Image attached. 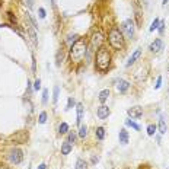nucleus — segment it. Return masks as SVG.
Wrapping results in <instances>:
<instances>
[{
  "label": "nucleus",
  "instance_id": "nucleus-30",
  "mask_svg": "<svg viewBox=\"0 0 169 169\" xmlns=\"http://www.w3.org/2000/svg\"><path fill=\"white\" fill-rule=\"evenodd\" d=\"M38 121H40V124H44V123L47 121V112H41V114H40Z\"/></svg>",
  "mask_w": 169,
  "mask_h": 169
},
{
  "label": "nucleus",
  "instance_id": "nucleus-19",
  "mask_svg": "<svg viewBox=\"0 0 169 169\" xmlns=\"http://www.w3.org/2000/svg\"><path fill=\"white\" fill-rule=\"evenodd\" d=\"M95 134H96L98 140H102V138L105 137V128H104V127H98L96 131H95Z\"/></svg>",
  "mask_w": 169,
  "mask_h": 169
},
{
  "label": "nucleus",
  "instance_id": "nucleus-38",
  "mask_svg": "<svg viewBox=\"0 0 169 169\" xmlns=\"http://www.w3.org/2000/svg\"><path fill=\"white\" fill-rule=\"evenodd\" d=\"M98 160H99V158H98V156H93V158H92V163H96Z\"/></svg>",
  "mask_w": 169,
  "mask_h": 169
},
{
  "label": "nucleus",
  "instance_id": "nucleus-21",
  "mask_svg": "<svg viewBox=\"0 0 169 169\" xmlns=\"http://www.w3.org/2000/svg\"><path fill=\"white\" fill-rule=\"evenodd\" d=\"M53 102L54 104H57V101H58V96H60V87L58 86H54V92H53Z\"/></svg>",
  "mask_w": 169,
  "mask_h": 169
},
{
  "label": "nucleus",
  "instance_id": "nucleus-41",
  "mask_svg": "<svg viewBox=\"0 0 169 169\" xmlns=\"http://www.w3.org/2000/svg\"><path fill=\"white\" fill-rule=\"evenodd\" d=\"M169 0H163V1H162V3H163V6H166V3H168Z\"/></svg>",
  "mask_w": 169,
  "mask_h": 169
},
{
  "label": "nucleus",
  "instance_id": "nucleus-5",
  "mask_svg": "<svg viewBox=\"0 0 169 169\" xmlns=\"http://www.w3.org/2000/svg\"><path fill=\"white\" fill-rule=\"evenodd\" d=\"M121 34L126 35V38H133L134 37V22L131 19H127L121 23Z\"/></svg>",
  "mask_w": 169,
  "mask_h": 169
},
{
  "label": "nucleus",
  "instance_id": "nucleus-27",
  "mask_svg": "<svg viewBox=\"0 0 169 169\" xmlns=\"http://www.w3.org/2000/svg\"><path fill=\"white\" fill-rule=\"evenodd\" d=\"M126 124L128 127H133V128H134V130H137V131L140 130V126H138V124H136V123H134V121H131V120H127Z\"/></svg>",
  "mask_w": 169,
  "mask_h": 169
},
{
  "label": "nucleus",
  "instance_id": "nucleus-23",
  "mask_svg": "<svg viewBox=\"0 0 169 169\" xmlns=\"http://www.w3.org/2000/svg\"><path fill=\"white\" fill-rule=\"evenodd\" d=\"M28 29H29V35H31V38H32L34 44H38V41H37V34H35L34 26H28Z\"/></svg>",
  "mask_w": 169,
  "mask_h": 169
},
{
  "label": "nucleus",
  "instance_id": "nucleus-40",
  "mask_svg": "<svg viewBox=\"0 0 169 169\" xmlns=\"http://www.w3.org/2000/svg\"><path fill=\"white\" fill-rule=\"evenodd\" d=\"M26 3H28V7H32V0H26Z\"/></svg>",
  "mask_w": 169,
  "mask_h": 169
},
{
  "label": "nucleus",
  "instance_id": "nucleus-10",
  "mask_svg": "<svg viewBox=\"0 0 169 169\" xmlns=\"http://www.w3.org/2000/svg\"><path fill=\"white\" fill-rule=\"evenodd\" d=\"M127 112H128V115H130L131 118H136V120H137V118H140V117L143 115V108H141V107H133V108H130Z\"/></svg>",
  "mask_w": 169,
  "mask_h": 169
},
{
  "label": "nucleus",
  "instance_id": "nucleus-3",
  "mask_svg": "<svg viewBox=\"0 0 169 169\" xmlns=\"http://www.w3.org/2000/svg\"><path fill=\"white\" fill-rule=\"evenodd\" d=\"M108 41L111 44V47L115 48V50H123L124 45H126V42H124V35H123L121 31L117 29V28H114V29L109 31V34H108Z\"/></svg>",
  "mask_w": 169,
  "mask_h": 169
},
{
  "label": "nucleus",
  "instance_id": "nucleus-16",
  "mask_svg": "<svg viewBox=\"0 0 169 169\" xmlns=\"http://www.w3.org/2000/svg\"><path fill=\"white\" fill-rule=\"evenodd\" d=\"M70 152H72V143H69V141L66 140V141L61 144V153H63V155H69Z\"/></svg>",
  "mask_w": 169,
  "mask_h": 169
},
{
  "label": "nucleus",
  "instance_id": "nucleus-28",
  "mask_svg": "<svg viewBox=\"0 0 169 169\" xmlns=\"http://www.w3.org/2000/svg\"><path fill=\"white\" fill-rule=\"evenodd\" d=\"M75 140H76V133H75V131H70V133H69V137H67V141H69V143H75Z\"/></svg>",
  "mask_w": 169,
  "mask_h": 169
},
{
  "label": "nucleus",
  "instance_id": "nucleus-32",
  "mask_svg": "<svg viewBox=\"0 0 169 169\" xmlns=\"http://www.w3.org/2000/svg\"><path fill=\"white\" fill-rule=\"evenodd\" d=\"M47 101H48V90L44 89V92H42V104H47Z\"/></svg>",
  "mask_w": 169,
  "mask_h": 169
},
{
  "label": "nucleus",
  "instance_id": "nucleus-6",
  "mask_svg": "<svg viewBox=\"0 0 169 169\" xmlns=\"http://www.w3.org/2000/svg\"><path fill=\"white\" fill-rule=\"evenodd\" d=\"M28 137H29V136H28V131H18L16 134L10 136L9 140H10V141H15V143H18V144H22V143H26Z\"/></svg>",
  "mask_w": 169,
  "mask_h": 169
},
{
  "label": "nucleus",
  "instance_id": "nucleus-17",
  "mask_svg": "<svg viewBox=\"0 0 169 169\" xmlns=\"http://www.w3.org/2000/svg\"><path fill=\"white\" fill-rule=\"evenodd\" d=\"M83 104H77V124H82V118H83Z\"/></svg>",
  "mask_w": 169,
  "mask_h": 169
},
{
  "label": "nucleus",
  "instance_id": "nucleus-26",
  "mask_svg": "<svg viewBox=\"0 0 169 169\" xmlns=\"http://www.w3.org/2000/svg\"><path fill=\"white\" fill-rule=\"evenodd\" d=\"M159 23H160V21L156 18V19L152 22V25H150V31H155V29H158V28H159Z\"/></svg>",
  "mask_w": 169,
  "mask_h": 169
},
{
  "label": "nucleus",
  "instance_id": "nucleus-24",
  "mask_svg": "<svg viewBox=\"0 0 169 169\" xmlns=\"http://www.w3.org/2000/svg\"><path fill=\"white\" fill-rule=\"evenodd\" d=\"M159 130H160V133H162V134H165V133H166V123H165V120H163V118H160V120H159Z\"/></svg>",
  "mask_w": 169,
  "mask_h": 169
},
{
  "label": "nucleus",
  "instance_id": "nucleus-13",
  "mask_svg": "<svg viewBox=\"0 0 169 169\" xmlns=\"http://www.w3.org/2000/svg\"><path fill=\"white\" fill-rule=\"evenodd\" d=\"M128 87H130V83L127 82V80H123V79H120L118 80V83H117V89L121 92V93H124L128 90Z\"/></svg>",
  "mask_w": 169,
  "mask_h": 169
},
{
  "label": "nucleus",
  "instance_id": "nucleus-7",
  "mask_svg": "<svg viewBox=\"0 0 169 169\" xmlns=\"http://www.w3.org/2000/svg\"><path fill=\"white\" fill-rule=\"evenodd\" d=\"M22 159H23V153H22V150H19V149H13V150L9 153V160H10L12 163H15V165L21 163Z\"/></svg>",
  "mask_w": 169,
  "mask_h": 169
},
{
  "label": "nucleus",
  "instance_id": "nucleus-33",
  "mask_svg": "<svg viewBox=\"0 0 169 169\" xmlns=\"http://www.w3.org/2000/svg\"><path fill=\"white\" fill-rule=\"evenodd\" d=\"M77 40H79V37H77V35H70V37L67 38V41H69V42H73V44L77 41Z\"/></svg>",
  "mask_w": 169,
  "mask_h": 169
},
{
  "label": "nucleus",
  "instance_id": "nucleus-20",
  "mask_svg": "<svg viewBox=\"0 0 169 169\" xmlns=\"http://www.w3.org/2000/svg\"><path fill=\"white\" fill-rule=\"evenodd\" d=\"M86 134H87V127L83 126V124H80V126H79V137L84 138Z\"/></svg>",
  "mask_w": 169,
  "mask_h": 169
},
{
  "label": "nucleus",
  "instance_id": "nucleus-37",
  "mask_svg": "<svg viewBox=\"0 0 169 169\" xmlns=\"http://www.w3.org/2000/svg\"><path fill=\"white\" fill-rule=\"evenodd\" d=\"M40 16H41V18H45V10H44V9H40Z\"/></svg>",
  "mask_w": 169,
  "mask_h": 169
},
{
  "label": "nucleus",
  "instance_id": "nucleus-25",
  "mask_svg": "<svg viewBox=\"0 0 169 169\" xmlns=\"http://www.w3.org/2000/svg\"><path fill=\"white\" fill-rule=\"evenodd\" d=\"M58 131H60L61 134H66V133L69 131V126H67L66 123H61V124H60V127H58Z\"/></svg>",
  "mask_w": 169,
  "mask_h": 169
},
{
  "label": "nucleus",
  "instance_id": "nucleus-11",
  "mask_svg": "<svg viewBox=\"0 0 169 169\" xmlns=\"http://www.w3.org/2000/svg\"><path fill=\"white\" fill-rule=\"evenodd\" d=\"M98 118L99 120H105V118H108V115H109V108L107 107V105H101L99 108H98Z\"/></svg>",
  "mask_w": 169,
  "mask_h": 169
},
{
  "label": "nucleus",
  "instance_id": "nucleus-34",
  "mask_svg": "<svg viewBox=\"0 0 169 169\" xmlns=\"http://www.w3.org/2000/svg\"><path fill=\"white\" fill-rule=\"evenodd\" d=\"M160 86H162V77L159 76V77H158V80H156V84H155V89H159Z\"/></svg>",
  "mask_w": 169,
  "mask_h": 169
},
{
  "label": "nucleus",
  "instance_id": "nucleus-15",
  "mask_svg": "<svg viewBox=\"0 0 169 169\" xmlns=\"http://www.w3.org/2000/svg\"><path fill=\"white\" fill-rule=\"evenodd\" d=\"M118 137H120V143H123V144H127L128 143V133H127V130H120V134H118Z\"/></svg>",
  "mask_w": 169,
  "mask_h": 169
},
{
  "label": "nucleus",
  "instance_id": "nucleus-22",
  "mask_svg": "<svg viewBox=\"0 0 169 169\" xmlns=\"http://www.w3.org/2000/svg\"><path fill=\"white\" fill-rule=\"evenodd\" d=\"M76 169H87V163L84 162L83 159H77V162H76Z\"/></svg>",
  "mask_w": 169,
  "mask_h": 169
},
{
  "label": "nucleus",
  "instance_id": "nucleus-39",
  "mask_svg": "<svg viewBox=\"0 0 169 169\" xmlns=\"http://www.w3.org/2000/svg\"><path fill=\"white\" fill-rule=\"evenodd\" d=\"M38 169H47V165H45V163H41V165L38 166Z\"/></svg>",
  "mask_w": 169,
  "mask_h": 169
},
{
  "label": "nucleus",
  "instance_id": "nucleus-4",
  "mask_svg": "<svg viewBox=\"0 0 169 169\" xmlns=\"http://www.w3.org/2000/svg\"><path fill=\"white\" fill-rule=\"evenodd\" d=\"M104 41V35L101 34V32H96L93 37H92V40H90V44H89V47H87V58L90 57V54L93 53V51H96V48L99 50L101 48V44Z\"/></svg>",
  "mask_w": 169,
  "mask_h": 169
},
{
  "label": "nucleus",
  "instance_id": "nucleus-8",
  "mask_svg": "<svg viewBox=\"0 0 169 169\" xmlns=\"http://www.w3.org/2000/svg\"><path fill=\"white\" fill-rule=\"evenodd\" d=\"M133 6H134V15H136V21H137V25L140 26L143 23V19H141V9H140V4L137 0H133Z\"/></svg>",
  "mask_w": 169,
  "mask_h": 169
},
{
  "label": "nucleus",
  "instance_id": "nucleus-29",
  "mask_svg": "<svg viewBox=\"0 0 169 169\" xmlns=\"http://www.w3.org/2000/svg\"><path fill=\"white\" fill-rule=\"evenodd\" d=\"M155 131H156V126H155V124H150V126L147 127V134H149V136H153Z\"/></svg>",
  "mask_w": 169,
  "mask_h": 169
},
{
  "label": "nucleus",
  "instance_id": "nucleus-14",
  "mask_svg": "<svg viewBox=\"0 0 169 169\" xmlns=\"http://www.w3.org/2000/svg\"><path fill=\"white\" fill-rule=\"evenodd\" d=\"M63 58H64V50H63V47H61V48L57 51V55H55V66H57V67L61 66Z\"/></svg>",
  "mask_w": 169,
  "mask_h": 169
},
{
  "label": "nucleus",
  "instance_id": "nucleus-12",
  "mask_svg": "<svg viewBox=\"0 0 169 169\" xmlns=\"http://www.w3.org/2000/svg\"><path fill=\"white\" fill-rule=\"evenodd\" d=\"M140 55H141V50H140V48H137V50H136V51L131 54V57L128 58V61H127L126 66H127V67H130L131 64H134V63H136V60H137Z\"/></svg>",
  "mask_w": 169,
  "mask_h": 169
},
{
  "label": "nucleus",
  "instance_id": "nucleus-31",
  "mask_svg": "<svg viewBox=\"0 0 169 169\" xmlns=\"http://www.w3.org/2000/svg\"><path fill=\"white\" fill-rule=\"evenodd\" d=\"M75 104H76L75 99H73V98H69V101H67V108H66V109H72V108L75 107Z\"/></svg>",
  "mask_w": 169,
  "mask_h": 169
},
{
  "label": "nucleus",
  "instance_id": "nucleus-2",
  "mask_svg": "<svg viewBox=\"0 0 169 169\" xmlns=\"http://www.w3.org/2000/svg\"><path fill=\"white\" fill-rule=\"evenodd\" d=\"M86 50H87V48H86V44H84L83 40H77V41L72 45V48H70V57H72V60H73L75 63H79L84 57Z\"/></svg>",
  "mask_w": 169,
  "mask_h": 169
},
{
  "label": "nucleus",
  "instance_id": "nucleus-9",
  "mask_svg": "<svg viewBox=\"0 0 169 169\" xmlns=\"http://www.w3.org/2000/svg\"><path fill=\"white\" fill-rule=\"evenodd\" d=\"M152 53H160L162 50H163V41L160 40V38H158V40H155V41L150 44V48H149Z\"/></svg>",
  "mask_w": 169,
  "mask_h": 169
},
{
  "label": "nucleus",
  "instance_id": "nucleus-18",
  "mask_svg": "<svg viewBox=\"0 0 169 169\" xmlns=\"http://www.w3.org/2000/svg\"><path fill=\"white\" fill-rule=\"evenodd\" d=\"M108 96H109V90H108V89H104V90L99 93V101L104 104V102L108 99Z\"/></svg>",
  "mask_w": 169,
  "mask_h": 169
},
{
  "label": "nucleus",
  "instance_id": "nucleus-1",
  "mask_svg": "<svg viewBox=\"0 0 169 169\" xmlns=\"http://www.w3.org/2000/svg\"><path fill=\"white\" fill-rule=\"evenodd\" d=\"M111 64V54H109V50L107 47H101L98 51H96V61H95V66L99 72H105L108 70Z\"/></svg>",
  "mask_w": 169,
  "mask_h": 169
},
{
  "label": "nucleus",
  "instance_id": "nucleus-35",
  "mask_svg": "<svg viewBox=\"0 0 169 169\" xmlns=\"http://www.w3.org/2000/svg\"><path fill=\"white\" fill-rule=\"evenodd\" d=\"M34 87H35V90L41 89V80H40V79H37V80H35V83H34Z\"/></svg>",
  "mask_w": 169,
  "mask_h": 169
},
{
  "label": "nucleus",
  "instance_id": "nucleus-36",
  "mask_svg": "<svg viewBox=\"0 0 169 169\" xmlns=\"http://www.w3.org/2000/svg\"><path fill=\"white\" fill-rule=\"evenodd\" d=\"M158 29H159V32H160V34H163V31H165V22H160Z\"/></svg>",
  "mask_w": 169,
  "mask_h": 169
}]
</instances>
